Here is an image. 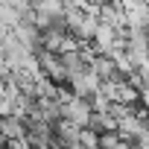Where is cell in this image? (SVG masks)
Wrapping results in <instances>:
<instances>
[{
	"mask_svg": "<svg viewBox=\"0 0 149 149\" xmlns=\"http://www.w3.org/2000/svg\"><path fill=\"white\" fill-rule=\"evenodd\" d=\"M61 117L70 120V123H76L79 129L88 126V117H91L88 100H82V97H70V100H64V102H61Z\"/></svg>",
	"mask_w": 149,
	"mask_h": 149,
	"instance_id": "1",
	"label": "cell"
},
{
	"mask_svg": "<svg viewBox=\"0 0 149 149\" xmlns=\"http://www.w3.org/2000/svg\"><path fill=\"white\" fill-rule=\"evenodd\" d=\"M117 38H120V32H117L114 26L100 24V26H97V32H94V38H91V47H94L100 56H108V53L117 47Z\"/></svg>",
	"mask_w": 149,
	"mask_h": 149,
	"instance_id": "2",
	"label": "cell"
},
{
	"mask_svg": "<svg viewBox=\"0 0 149 149\" xmlns=\"http://www.w3.org/2000/svg\"><path fill=\"white\" fill-rule=\"evenodd\" d=\"M0 132H3V140H18L26 134V126L21 117L15 114H6V117H0Z\"/></svg>",
	"mask_w": 149,
	"mask_h": 149,
	"instance_id": "3",
	"label": "cell"
},
{
	"mask_svg": "<svg viewBox=\"0 0 149 149\" xmlns=\"http://www.w3.org/2000/svg\"><path fill=\"white\" fill-rule=\"evenodd\" d=\"M137 70L143 73V76H149V53H146V58H143V61L137 64Z\"/></svg>",
	"mask_w": 149,
	"mask_h": 149,
	"instance_id": "4",
	"label": "cell"
},
{
	"mask_svg": "<svg viewBox=\"0 0 149 149\" xmlns=\"http://www.w3.org/2000/svg\"><path fill=\"white\" fill-rule=\"evenodd\" d=\"M114 149H134V146H132V143H129V140H120V143H117V146H114Z\"/></svg>",
	"mask_w": 149,
	"mask_h": 149,
	"instance_id": "5",
	"label": "cell"
},
{
	"mask_svg": "<svg viewBox=\"0 0 149 149\" xmlns=\"http://www.w3.org/2000/svg\"><path fill=\"white\" fill-rule=\"evenodd\" d=\"M143 88H146V91H149V76H146V82H143Z\"/></svg>",
	"mask_w": 149,
	"mask_h": 149,
	"instance_id": "6",
	"label": "cell"
}]
</instances>
